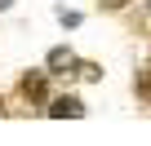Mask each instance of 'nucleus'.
<instances>
[{
	"label": "nucleus",
	"instance_id": "obj_6",
	"mask_svg": "<svg viewBox=\"0 0 151 146\" xmlns=\"http://www.w3.org/2000/svg\"><path fill=\"white\" fill-rule=\"evenodd\" d=\"M58 22L62 27H80V14H76V9H58Z\"/></svg>",
	"mask_w": 151,
	"mask_h": 146
},
{
	"label": "nucleus",
	"instance_id": "obj_7",
	"mask_svg": "<svg viewBox=\"0 0 151 146\" xmlns=\"http://www.w3.org/2000/svg\"><path fill=\"white\" fill-rule=\"evenodd\" d=\"M98 5H102V9H111V14H116V9H124V5H129V0H98Z\"/></svg>",
	"mask_w": 151,
	"mask_h": 146
},
{
	"label": "nucleus",
	"instance_id": "obj_9",
	"mask_svg": "<svg viewBox=\"0 0 151 146\" xmlns=\"http://www.w3.org/2000/svg\"><path fill=\"white\" fill-rule=\"evenodd\" d=\"M0 115H5V98H0Z\"/></svg>",
	"mask_w": 151,
	"mask_h": 146
},
{
	"label": "nucleus",
	"instance_id": "obj_4",
	"mask_svg": "<svg viewBox=\"0 0 151 146\" xmlns=\"http://www.w3.org/2000/svg\"><path fill=\"white\" fill-rule=\"evenodd\" d=\"M133 89H138V98H142V102H151V62H147V66H138Z\"/></svg>",
	"mask_w": 151,
	"mask_h": 146
},
{
	"label": "nucleus",
	"instance_id": "obj_5",
	"mask_svg": "<svg viewBox=\"0 0 151 146\" xmlns=\"http://www.w3.org/2000/svg\"><path fill=\"white\" fill-rule=\"evenodd\" d=\"M76 75L80 80H102V66L98 62H76Z\"/></svg>",
	"mask_w": 151,
	"mask_h": 146
},
{
	"label": "nucleus",
	"instance_id": "obj_3",
	"mask_svg": "<svg viewBox=\"0 0 151 146\" xmlns=\"http://www.w3.org/2000/svg\"><path fill=\"white\" fill-rule=\"evenodd\" d=\"M45 111H49L53 120H80V115H85V102H80V98H71V93H67V98H53V102H49Z\"/></svg>",
	"mask_w": 151,
	"mask_h": 146
},
{
	"label": "nucleus",
	"instance_id": "obj_8",
	"mask_svg": "<svg viewBox=\"0 0 151 146\" xmlns=\"http://www.w3.org/2000/svg\"><path fill=\"white\" fill-rule=\"evenodd\" d=\"M9 5H14V0H0V9H9Z\"/></svg>",
	"mask_w": 151,
	"mask_h": 146
},
{
	"label": "nucleus",
	"instance_id": "obj_1",
	"mask_svg": "<svg viewBox=\"0 0 151 146\" xmlns=\"http://www.w3.org/2000/svg\"><path fill=\"white\" fill-rule=\"evenodd\" d=\"M18 93H22L31 106H40V102H45V93H49V71H27L22 84H18Z\"/></svg>",
	"mask_w": 151,
	"mask_h": 146
},
{
	"label": "nucleus",
	"instance_id": "obj_2",
	"mask_svg": "<svg viewBox=\"0 0 151 146\" xmlns=\"http://www.w3.org/2000/svg\"><path fill=\"white\" fill-rule=\"evenodd\" d=\"M76 62H80V58H76L71 49H49L45 71H49V75H71V71H76Z\"/></svg>",
	"mask_w": 151,
	"mask_h": 146
}]
</instances>
